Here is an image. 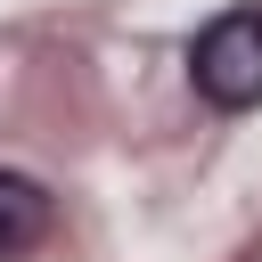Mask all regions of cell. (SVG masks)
Listing matches in <instances>:
<instances>
[{"label":"cell","instance_id":"obj_1","mask_svg":"<svg viewBox=\"0 0 262 262\" xmlns=\"http://www.w3.org/2000/svg\"><path fill=\"white\" fill-rule=\"evenodd\" d=\"M188 66H196V90H205L213 106H254V98H262V8L213 16V25L196 33Z\"/></svg>","mask_w":262,"mask_h":262},{"label":"cell","instance_id":"obj_2","mask_svg":"<svg viewBox=\"0 0 262 262\" xmlns=\"http://www.w3.org/2000/svg\"><path fill=\"white\" fill-rule=\"evenodd\" d=\"M41 237H49V188L25 180V172H0V262L33 254Z\"/></svg>","mask_w":262,"mask_h":262}]
</instances>
